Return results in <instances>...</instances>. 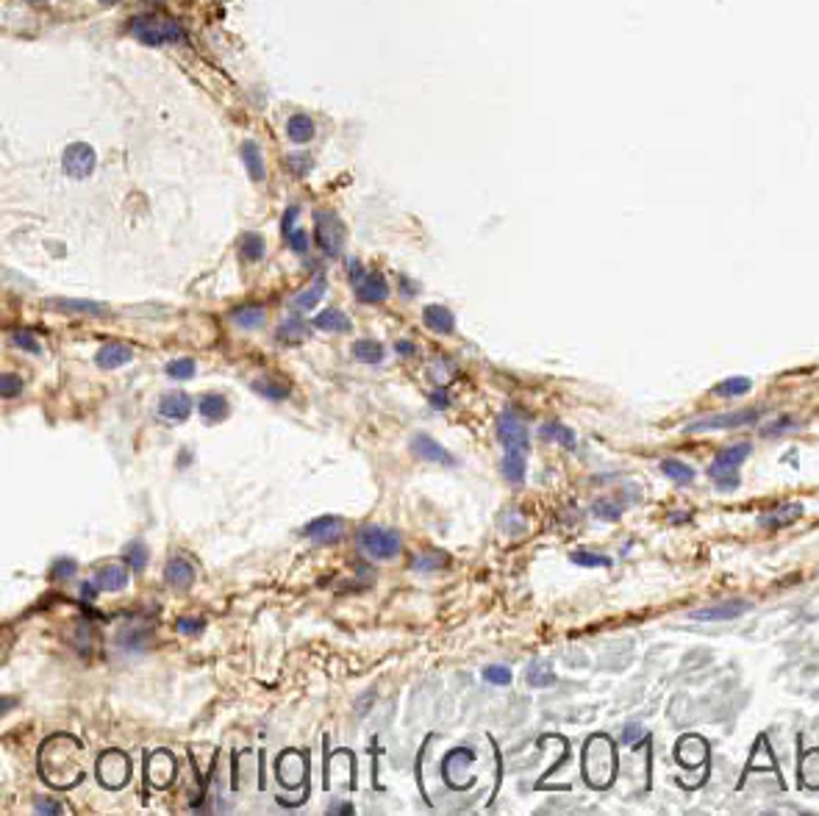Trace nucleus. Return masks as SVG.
Instances as JSON below:
<instances>
[{"label": "nucleus", "mask_w": 819, "mask_h": 816, "mask_svg": "<svg viewBox=\"0 0 819 816\" xmlns=\"http://www.w3.org/2000/svg\"><path fill=\"white\" fill-rule=\"evenodd\" d=\"M39 772L53 789H73L84 778L81 744L73 736H50L39 750Z\"/></svg>", "instance_id": "f257e3e1"}, {"label": "nucleus", "mask_w": 819, "mask_h": 816, "mask_svg": "<svg viewBox=\"0 0 819 816\" xmlns=\"http://www.w3.org/2000/svg\"><path fill=\"white\" fill-rule=\"evenodd\" d=\"M617 775L614 741L608 736H591L584 750V778L594 789H608Z\"/></svg>", "instance_id": "f03ea898"}, {"label": "nucleus", "mask_w": 819, "mask_h": 816, "mask_svg": "<svg viewBox=\"0 0 819 816\" xmlns=\"http://www.w3.org/2000/svg\"><path fill=\"white\" fill-rule=\"evenodd\" d=\"M355 544L372 561H392L403 550V542H400V533L397 531L383 528V525H372V522H367V525L358 528Z\"/></svg>", "instance_id": "7ed1b4c3"}, {"label": "nucleus", "mask_w": 819, "mask_h": 816, "mask_svg": "<svg viewBox=\"0 0 819 816\" xmlns=\"http://www.w3.org/2000/svg\"><path fill=\"white\" fill-rule=\"evenodd\" d=\"M750 453H753V445H747V442H736V445L722 447L708 466V477L722 491H733L739 486V466L747 461Z\"/></svg>", "instance_id": "20e7f679"}, {"label": "nucleus", "mask_w": 819, "mask_h": 816, "mask_svg": "<svg viewBox=\"0 0 819 816\" xmlns=\"http://www.w3.org/2000/svg\"><path fill=\"white\" fill-rule=\"evenodd\" d=\"M133 34L145 42V45H167V42H178L184 39V31L178 22L172 20H158V17H136L131 22Z\"/></svg>", "instance_id": "39448f33"}, {"label": "nucleus", "mask_w": 819, "mask_h": 816, "mask_svg": "<svg viewBox=\"0 0 819 816\" xmlns=\"http://www.w3.org/2000/svg\"><path fill=\"white\" fill-rule=\"evenodd\" d=\"M95 775H98V780H101L106 789L117 792V789H122V786L131 780V761H128V755L119 752V750H106V752L98 758V764H95Z\"/></svg>", "instance_id": "423d86ee"}, {"label": "nucleus", "mask_w": 819, "mask_h": 816, "mask_svg": "<svg viewBox=\"0 0 819 816\" xmlns=\"http://www.w3.org/2000/svg\"><path fill=\"white\" fill-rule=\"evenodd\" d=\"M497 439L506 450H517V453H531V436H528V428L525 422L514 414V411H506L500 414L497 420Z\"/></svg>", "instance_id": "0eeeda50"}, {"label": "nucleus", "mask_w": 819, "mask_h": 816, "mask_svg": "<svg viewBox=\"0 0 819 816\" xmlns=\"http://www.w3.org/2000/svg\"><path fill=\"white\" fill-rule=\"evenodd\" d=\"M314 220H317V244L331 258H339L345 247V225L339 223L337 214H328V212H317Z\"/></svg>", "instance_id": "6e6552de"}, {"label": "nucleus", "mask_w": 819, "mask_h": 816, "mask_svg": "<svg viewBox=\"0 0 819 816\" xmlns=\"http://www.w3.org/2000/svg\"><path fill=\"white\" fill-rule=\"evenodd\" d=\"M758 417H761L758 408H741V411H733V414H714V417L698 420V422L686 425V431L689 433H698V431H728V428L753 425V422H758Z\"/></svg>", "instance_id": "1a4fd4ad"}, {"label": "nucleus", "mask_w": 819, "mask_h": 816, "mask_svg": "<svg viewBox=\"0 0 819 816\" xmlns=\"http://www.w3.org/2000/svg\"><path fill=\"white\" fill-rule=\"evenodd\" d=\"M351 278L355 281V297L361 303H383L389 297V283L381 272H361L358 264H351Z\"/></svg>", "instance_id": "9d476101"}, {"label": "nucleus", "mask_w": 819, "mask_h": 816, "mask_svg": "<svg viewBox=\"0 0 819 816\" xmlns=\"http://www.w3.org/2000/svg\"><path fill=\"white\" fill-rule=\"evenodd\" d=\"M95 161H98V156H95V150H92L87 142H73V144L64 150V156H61L64 172H67L70 178H75V181L92 175Z\"/></svg>", "instance_id": "9b49d317"}, {"label": "nucleus", "mask_w": 819, "mask_h": 816, "mask_svg": "<svg viewBox=\"0 0 819 816\" xmlns=\"http://www.w3.org/2000/svg\"><path fill=\"white\" fill-rule=\"evenodd\" d=\"M145 769H147V780L153 789H167L178 772L175 766V758L167 752V750H156V752H147V761H145Z\"/></svg>", "instance_id": "f8f14e48"}, {"label": "nucleus", "mask_w": 819, "mask_h": 816, "mask_svg": "<svg viewBox=\"0 0 819 816\" xmlns=\"http://www.w3.org/2000/svg\"><path fill=\"white\" fill-rule=\"evenodd\" d=\"M303 536H309L311 542H320V544L339 542V539L345 536V519L337 517V514L317 517V519H311V522L303 528Z\"/></svg>", "instance_id": "ddd939ff"}, {"label": "nucleus", "mask_w": 819, "mask_h": 816, "mask_svg": "<svg viewBox=\"0 0 819 816\" xmlns=\"http://www.w3.org/2000/svg\"><path fill=\"white\" fill-rule=\"evenodd\" d=\"M411 453L420 459V461H428V464H442V466H456V456L448 453L434 436L428 433H414L411 436Z\"/></svg>", "instance_id": "4468645a"}, {"label": "nucleus", "mask_w": 819, "mask_h": 816, "mask_svg": "<svg viewBox=\"0 0 819 816\" xmlns=\"http://www.w3.org/2000/svg\"><path fill=\"white\" fill-rule=\"evenodd\" d=\"M278 778L286 789H297L306 780V758L297 750H286L278 758Z\"/></svg>", "instance_id": "2eb2a0df"}, {"label": "nucleus", "mask_w": 819, "mask_h": 816, "mask_svg": "<svg viewBox=\"0 0 819 816\" xmlns=\"http://www.w3.org/2000/svg\"><path fill=\"white\" fill-rule=\"evenodd\" d=\"M747 611H750V602L747 600H725V602H714V605H705V608L692 611V619L719 622V619H736V616H741Z\"/></svg>", "instance_id": "dca6fc26"}, {"label": "nucleus", "mask_w": 819, "mask_h": 816, "mask_svg": "<svg viewBox=\"0 0 819 816\" xmlns=\"http://www.w3.org/2000/svg\"><path fill=\"white\" fill-rule=\"evenodd\" d=\"M195 578H198V572H195L192 561H186L184 556H172L164 564V581H167L170 588H175V591H186L195 583Z\"/></svg>", "instance_id": "f3484780"}, {"label": "nucleus", "mask_w": 819, "mask_h": 816, "mask_svg": "<svg viewBox=\"0 0 819 816\" xmlns=\"http://www.w3.org/2000/svg\"><path fill=\"white\" fill-rule=\"evenodd\" d=\"M158 414L170 422H186L189 414H192V400L186 392H167L161 394V403H158Z\"/></svg>", "instance_id": "a211bd4d"}, {"label": "nucleus", "mask_w": 819, "mask_h": 816, "mask_svg": "<svg viewBox=\"0 0 819 816\" xmlns=\"http://www.w3.org/2000/svg\"><path fill=\"white\" fill-rule=\"evenodd\" d=\"M128 581H131V575H128V570L119 567V564H103V567H98V570L92 572L95 588H98V591H109V594L122 591V588L128 586Z\"/></svg>", "instance_id": "6ab92c4d"}, {"label": "nucleus", "mask_w": 819, "mask_h": 816, "mask_svg": "<svg viewBox=\"0 0 819 816\" xmlns=\"http://www.w3.org/2000/svg\"><path fill=\"white\" fill-rule=\"evenodd\" d=\"M131 361H133V350L128 348L125 342H109V345H103V348L98 350V355H95V364L101 369H106V372L119 369V366H125Z\"/></svg>", "instance_id": "aec40b11"}, {"label": "nucleus", "mask_w": 819, "mask_h": 816, "mask_svg": "<svg viewBox=\"0 0 819 816\" xmlns=\"http://www.w3.org/2000/svg\"><path fill=\"white\" fill-rule=\"evenodd\" d=\"M45 306H47L50 311H56V314H92V317H101V314H106V306H103V303H92V300L50 297Z\"/></svg>", "instance_id": "412c9836"}, {"label": "nucleus", "mask_w": 819, "mask_h": 816, "mask_svg": "<svg viewBox=\"0 0 819 816\" xmlns=\"http://www.w3.org/2000/svg\"><path fill=\"white\" fill-rule=\"evenodd\" d=\"M422 322H425V328H431L434 334H442V336H448V334L456 331V317L445 306H425Z\"/></svg>", "instance_id": "4be33fe9"}, {"label": "nucleus", "mask_w": 819, "mask_h": 816, "mask_svg": "<svg viewBox=\"0 0 819 816\" xmlns=\"http://www.w3.org/2000/svg\"><path fill=\"white\" fill-rule=\"evenodd\" d=\"M306 336H309V325H306L297 314L286 317V320L278 325V331H275V339L283 342V345H300Z\"/></svg>", "instance_id": "5701e85b"}, {"label": "nucleus", "mask_w": 819, "mask_h": 816, "mask_svg": "<svg viewBox=\"0 0 819 816\" xmlns=\"http://www.w3.org/2000/svg\"><path fill=\"white\" fill-rule=\"evenodd\" d=\"M800 514H803V505H800V503H786V505H781V508H775V511L764 514L758 522H761V528H769V531H775V528L792 525V522H795Z\"/></svg>", "instance_id": "b1692460"}, {"label": "nucleus", "mask_w": 819, "mask_h": 816, "mask_svg": "<svg viewBox=\"0 0 819 816\" xmlns=\"http://www.w3.org/2000/svg\"><path fill=\"white\" fill-rule=\"evenodd\" d=\"M705 755H708V750H705V741H702L700 736H686V739H681V744H678V761H681V764H686V766H700L702 761H705Z\"/></svg>", "instance_id": "393cba45"}, {"label": "nucleus", "mask_w": 819, "mask_h": 816, "mask_svg": "<svg viewBox=\"0 0 819 816\" xmlns=\"http://www.w3.org/2000/svg\"><path fill=\"white\" fill-rule=\"evenodd\" d=\"M314 328L320 331H328V334H348L353 328V322L345 317V311L339 309H328V311H320L314 317Z\"/></svg>", "instance_id": "a878e982"}, {"label": "nucleus", "mask_w": 819, "mask_h": 816, "mask_svg": "<svg viewBox=\"0 0 819 816\" xmlns=\"http://www.w3.org/2000/svg\"><path fill=\"white\" fill-rule=\"evenodd\" d=\"M198 411L206 422H220L228 417V400L223 394H206V397H200Z\"/></svg>", "instance_id": "bb28decb"}, {"label": "nucleus", "mask_w": 819, "mask_h": 816, "mask_svg": "<svg viewBox=\"0 0 819 816\" xmlns=\"http://www.w3.org/2000/svg\"><path fill=\"white\" fill-rule=\"evenodd\" d=\"M525 469H528V453H517V450H506L503 459V475L508 483L519 486L525 480Z\"/></svg>", "instance_id": "cd10ccee"}, {"label": "nucleus", "mask_w": 819, "mask_h": 816, "mask_svg": "<svg viewBox=\"0 0 819 816\" xmlns=\"http://www.w3.org/2000/svg\"><path fill=\"white\" fill-rule=\"evenodd\" d=\"M323 297H325V278H317L306 292L295 295L292 309H295V311H311V309H317V303H320Z\"/></svg>", "instance_id": "c85d7f7f"}, {"label": "nucleus", "mask_w": 819, "mask_h": 816, "mask_svg": "<svg viewBox=\"0 0 819 816\" xmlns=\"http://www.w3.org/2000/svg\"><path fill=\"white\" fill-rule=\"evenodd\" d=\"M442 567H448V553H442V550H428V553H420L411 558V570L422 572V575L439 572Z\"/></svg>", "instance_id": "c756f323"}, {"label": "nucleus", "mask_w": 819, "mask_h": 816, "mask_svg": "<svg viewBox=\"0 0 819 816\" xmlns=\"http://www.w3.org/2000/svg\"><path fill=\"white\" fill-rule=\"evenodd\" d=\"M231 317H234L236 325L244 328V331H258L267 322V314H264L261 306H242V309H236Z\"/></svg>", "instance_id": "7c9ffc66"}, {"label": "nucleus", "mask_w": 819, "mask_h": 816, "mask_svg": "<svg viewBox=\"0 0 819 816\" xmlns=\"http://www.w3.org/2000/svg\"><path fill=\"white\" fill-rule=\"evenodd\" d=\"M539 433H542V439H553L556 445H561L567 450L575 447V431L570 425H564V422H545Z\"/></svg>", "instance_id": "2f4dec72"}, {"label": "nucleus", "mask_w": 819, "mask_h": 816, "mask_svg": "<svg viewBox=\"0 0 819 816\" xmlns=\"http://www.w3.org/2000/svg\"><path fill=\"white\" fill-rule=\"evenodd\" d=\"M353 358L361 364H381L383 361V345L375 339H355L353 342Z\"/></svg>", "instance_id": "473e14b6"}, {"label": "nucleus", "mask_w": 819, "mask_h": 816, "mask_svg": "<svg viewBox=\"0 0 819 816\" xmlns=\"http://www.w3.org/2000/svg\"><path fill=\"white\" fill-rule=\"evenodd\" d=\"M286 133H289V139H292V142H297V144L309 142V139L314 136V122H311V117H309V114H292V117H289V122H286Z\"/></svg>", "instance_id": "72a5a7b5"}, {"label": "nucleus", "mask_w": 819, "mask_h": 816, "mask_svg": "<svg viewBox=\"0 0 819 816\" xmlns=\"http://www.w3.org/2000/svg\"><path fill=\"white\" fill-rule=\"evenodd\" d=\"M253 392H256L258 397H264V400H275V403L289 397V386L281 383V380H272V378H258V380H253Z\"/></svg>", "instance_id": "f704fd0d"}, {"label": "nucleus", "mask_w": 819, "mask_h": 816, "mask_svg": "<svg viewBox=\"0 0 819 816\" xmlns=\"http://www.w3.org/2000/svg\"><path fill=\"white\" fill-rule=\"evenodd\" d=\"M122 558H125V564L131 567V572H145V567H147V561H150V553H147V544L145 542H131V544H125V550H122Z\"/></svg>", "instance_id": "c9c22d12"}, {"label": "nucleus", "mask_w": 819, "mask_h": 816, "mask_svg": "<svg viewBox=\"0 0 819 816\" xmlns=\"http://www.w3.org/2000/svg\"><path fill=\"white\" fill-rule=\"evenodd\" d=\"M242 161L250 172L253 181H264V161H261V153H258V144L256 142H244L242 144Z\"/></svg>", "instance_id": "e433bc0d"}, {"label": "nucleus", "mask_w": 819, "mask_h": 816, "mask_svg": "<svg viewBox=\"0 0 819 816\" xmlns=\"http://www.w3.org/2000/svg\"><path fill=\"white\" fill-rule=\"evenodd\" d=\"M239 253H242L244 261H261L264 258V239L258 233H242Z\"/></svg>", "instance_id": "4c0bfd02"}, {"label": "nucleus", "mask_w": 819, "mask_h": 816, "mask_svg": "<svg viewBox=\"0 0 819 816\" xmlns=\"http://www.w3.org/2000/svg\"><path fill=\"white\" fill-rule=\"evenodd\" d=\"M753 389V380L750 378H728V380H722V383H716L714 386V394H719V397H741V394H747Z\"/></svg>", "instance_id": "58836bf2"}, {"label": "nucleus", "mask_w": 819, "mask_h": 816, "mask_svg": "<svg viewBox=\"0 0 819 816\" xmlns=\"http://www.w3.org/2000/svg\"><path fill=\"white\" fill-rule=\"evenodd\" d=\"M658 466H661V472H664L670 480H675V483H692V480H695V469L686 466L684 461H678V459H664Z\"/></svg>", "instance_id": "ea45409f"}, {"label": "nucleus", "mask_w": 819, "mask_h": 816, "mask_svg": "<svg viewBox=\"0 0 819 816\" xmlns=\"http://www.w3.org/2000/svg\"><path fill=\"white\" fill-rule=\"evenodd\" d=\"M117 644L122 650H145L150 644V633L139 630V628H125L117 636Z\"/></svg>", "instance_id": "a19ab883"}, {"label": "nucleus", "mask_w": 819, "mask_h": 816, "mask_svg": "<svg viewBox=\"0 0 819 816\" xmlns=\"http://www.w3.org/2000/svg\"><path fill=\"white\" fill-rule=\"evenodd\" d=\"M800 775H803V783L809 789H819V750L809 752L800 764Z\"/></svg>", "instance_id": "79ce46f5"}, {"label": "nucleus", "mask_w": 819, "mask_h": 816, "mask_svg": "<svg viewBox=\"0 0 819 816\" xmlns=\"http://www.w3.org/2000/svg\"><path fill=\"white\" fill-rule=\"evenodd\" d=\"M164 372H167L170 378H175V380H189V378H195L198 364H195L192 358H175V361H170V364L164 366Z\"/></svg>", "instance_id": "37998d69"}, {"label": "nucleus", "mask_w": 819, "mask_h": 816, "mask_svg": "<svg viewBox=\"0 0 819 816\" xmlns=\"http://www.w3.org/2000/svg\"><path fill=\"white\" fill-rule=\"evenodd\" d=\"M528 683L533 686V689H545V686H553L556 683V675H553V669L547 667V664H533V667H528Z\"/></svg>", "instance_id": "c03bdc74"}, {"label": "nucleus", "mask_w": 819, "mask_h": 816, "mask_svg": "<svg viewBox=\"0 0 819 816\" xmlns=\"http://www.w3.org/2000/svg\"><path fill=\"white\" fill-rule=\"evenodd\" d=\"M75 572H78L75 558H56L47 575H50V581H70V578H75Z\"/></svg>", "instance_id": "a18cd8bd"}, {"label": "nucleus", "mask_w": 819, "mask_h": 816, "mask_svg": "<svg viewBox=\"0 0 819 816\" xmlns=\"http://www.w3.org/2000/svg\"><path fill=\"white\" fill-rule=\"evenodd\" d=\"M570 558H573V564H578V567H611V558H608V556H600V553L573 550Z\"/></svg>", "instance_id": "49530a36"}, {"label": "nucleus", "mask_w": 819, "mask_h": 816, "mask_svg": "<svg viewBox=\"0 0 819 816\" xmlns=\"http://www.w3.org/2000/svg\"><path fill=\"white\" fill-rule=\"evenodd\" d=\"M591 514H594L597 519L617 522V519L622 517V505H617V503H611V500H597V503H594V508H591Z\"/></svg>", "instance_id": "de8ad7c7"}, {"label": "nucleus", "mask_w": 819, "mask_h": 816, "mask_svg": "<svg viewBox=\"0 0 819 816\" xmlns=\"http://www.w3.org/2000/svg\"><path fill=\"white\" fill-rule=\"evenodd\" d=\"M203 628H206L203 616H178L175 619V630L181 636H198V633H203Z\"/></svg>", "instance_id": "09e8293b"}, {"label": "nucleus", "mask_w": 819, "mask_h": 816, "mask_svg": "<svg viewBox=\"0 0 819 816\" xmlns=\"http://www.w3.org/2000/svg\"><path fill=\"white\" fill-rule=\"evenodd\" d=\"M22 392V380H20V375H11V372H6L3 378H0V394H3V400H11V397H17Z\"/></svg>", "instance_id": "8fccbe9b"}, {"label": "nucleus", "mask_w": 819, "mask_h": 816, "mask_svg": "<svg viewBox=\"0 0 819 816\" xmlns=\"http://www.w3.org/2000/svg\"><path fill=\"white\" fill-rule=\"evenodd\" d=\"M483 681L494 683V686H508L511 683V669L508 667H486L483 669Z\"/></svg>", "instance_id": "3c124183"}, {"label": "nucleus", "mask_w": 819, "mask_h": 816, "mask_svg": "<svg viewBox=\"0 0 819 816\" xmlns=\"http://www.w3.org/2000/svg\"><path fill=\"white\" fill-rule=\"evenodd\" d=\"M11 342L17 345L20 350H28V353H34V355H39L42 353V345L34 339V334L31 331H14L11 334Z\"/></svg>", "instance_id": "603ef678"}, {"label": "nucleus", "mask_w": 819, "mask_h": 816, "mask_svg": "<svg viewBox=\"0 0 819 816\" xmlns=\"http://www.w3.org/2000/svg\"><path fill=\"white\" fill-rule=\"evenodd\" d=\"M286 242H289V247L295 250V253H306L309 250V233L303 231V228H286Z\"/></svg>", "instance_id": "864d4df0"}, {"label": "nucleus", "mask_w": 819, "mask_h": 816, "mask_svg": "<svg viewBox=\"0 0 819 816\" xmlns=\"http://www.w3.org/2000/svg\"><path fill=\"white\" fill-rule=\"evenodd\" d=\"M644 736H647V730H644L642 725L630 722V725H625V730H622V744H636V741H642Z\"/></svg>", "instance_id": "5fc2aeb1"}, {"label": "nucleus", "mask_w": 819, "mask_h": 816, "mask_svg": "<svg viewBox=\"0 0 819 816\" xmlns=\"http://www.w3.org/2000/svg\"><path fill=\"white\" fill-rule=\"evenodd\" d=\"M34 814L61 816V814H64V806H61V803H56V800H36V803H34Z\"/></svg>", "instance_id": "6e6d98bb"}, {"label": "nucleus", "mask_w": 819, "mask_h": 816, "mask_svg": "<svg viewBox=\"0 0 819 816\" xmlns=\"http://www.w3.org/2000/svg\"><path fill=\"white\" fill-rule=\"evenodd\" d=\"M309 167H311V158H309V156H303V153H292V156H289V170H292L295 175H306Z\"/></svg>", "instance_id": "4d7b16f0"}, {"label": "nucleus", "mask_w": 819, "mask_h": 816, "mask_svg": "<svg viewBox=\"0 0 819 816\" xmlns=\"http://www.w3.org/2000/svg\"><path fill=\"white\" fill-rule=\"evenodd\" d=\"M431 406H434V408H448V406H450L448 392H445V389H436V392L431 394Z\"/></svg>", "instance_id": "13d9d810"}, {"label": "nucleus", "mask_w": 819, "mask_h": 816, "mask_svg": "<svg viewBox=\"0 0 819 816\" xmlns=\"http://www.w3.org/2000/svg\"><path fill=\"white\" fill-rule=\"evenodd\" d=\"M394 350H397V355H417V345L408 342V339H397V342H394Z\"/></svg>", "instance_id": "bf43d9fd"}, {"label": "nucleus", "mask_w": 819, "mask_h": 816, "mask_svg": "<svg viewBox=\"0 0 819 816\" xmlns=\"http://www.w3.org/2000/svg\"><path fill=\"white\" fill-rule=\"evenodd\" d=\"M331 814H353V806H331Z\"/></svg>", "instance_id": "052dcab7"}, {"label": "nucleus", "mask_w": 819, "mask_h": 816, "mask_svg": "<svg viewBox=\"0 0 819 816\" xmlns=\"http://www.w3.org/2000/svg\"><path fill=\"white\" fill-rule=\"evenodd\" d=\"M34 3H36V0H34Z\"/></svg>", "instance_id": "680f3d73"}]
</instances>
